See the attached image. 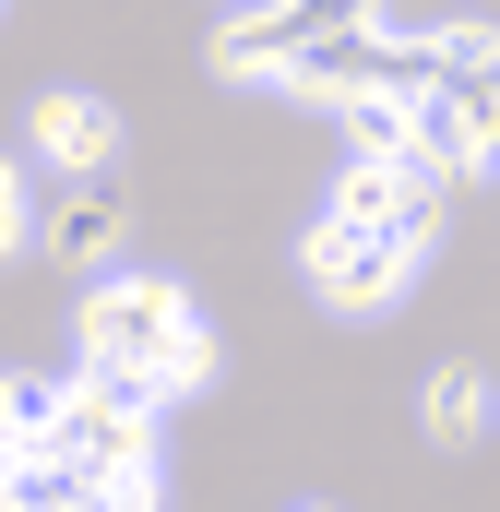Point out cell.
<instances>
[{
	"instance_id": "cell-12",
	"label": "cell",
	"mask_w": 500,
	"mask_h": 512,
	"mask_svg": "<svg viewBox=\"0 0 500 512\" xmlns=\"http://www.w3.org/2000/svg\"><path fill=\"white\" fill-rule=\"evenodd\" d=\"M334 120H346V143H358V155H417V131H405V96H393V84H370V96H346Z\"/></svg>"
},
{
	"instance_id": "cell-4",
	"label": "cell",
	"mask_w": 500,
	"mask_h": 512,
	"mask_svg": "<svg viewBox=\"0 0 500 512\" xmlns=\"http://www.w3.org/2000/svg\"><path fill=\"white\" fill-rule=\"evenodd\" d=\"M48 453H72V465H155V393L120 382V370H72L60 417H48Z\"/></svg>"
},
{
	"instance_id": "cell-16",
	"label": "cell",
	"mask_w": 500,
	"mask_h": 512,
	"mask_svg": "<svg viewBox=\"0 0 500 512\" xmlns=\"http://www.w3.org/2000/svg\"><path fill=\"white\" fill-rule=\"evenodd\" d=\"M0 512H12V489H0Z\"/></svg>"
},
{
	"instance_id": "cell-14",
	"label": "cell",
	"mask_w": 500,
	"mask_h": 512,
	"mask_svg": "<svg viewBox=\"0 0 500 512\" xmlns=\"http://www.w3.org/2000/svg\"><path fill=\"white\" fill-rule=\"evenodd\" d=\"M24 239H36V191H24V167L0 155V262L24 251Z\"/></svg>"
},
{
	"instance_id": "cell-8",
	"label": "cell",
	"mask_w": 500,
	"mask_h": 512,
	"mask_svg": "<svg viewBox=\"0 0 500 512\" xmlns=\"http://www.w3.org/2000/svg\"><path fill=\"white\" fill-rule=\"evenodd\" d=\"M489 405H500V382L477 370V358H441V370L417 382V429H429V441H477Z\"/></svg>"
},
{
	"instance_id": "cell-2",
	"label": "cell",
	"mask_w": 500,
	"mask_h": 512,
	"mask_svg": "<svg viewBox=\"0 0 500 512\" xmlns=\"http://www.w3.org/2000/svg\"><path fill=\"white\" fill-rule=\"evenodd\" d=\"M429 251H405L393 227H358V215H310V239H298V274H310V298L322 310H346V322H381L393 298H405V274Z\"/></svg>"
},
{
	"instance_id": "cell-13",
	"label": "cell",
	"mask_w": 500,
	"mask_h": 512,
	"mask_svg": "<svg viewBox=\"0 0 500 512\" xmlns=\"http://www.w3.org/2000/svg\"><path fill=\"white\" fill-rule=\"evenodd\" d=\"M72 512H167V489H155V465H84Z\"/></svg>"
},
{
	"instance_id": "cell-6",
	"label": "cell",
	"mask_w": 500,
	"mask_h": 512,
	"mask_svg": "<svg viewBox=\"0 0 500 512\" xmlns=\"http://www.w3.org/2000/svg\"><path fill=\"white\" fill-rule=\"evenodd\" d=\"M429 96L465 108V131L489 143V167H500V24H441L429 36Z\"/></svg>"
},
{
	"instance_id": "cell-11",
	"label": "cell",
	"mask_w": 500,
	"mask_h": 512,
	"mask_svg": "<svg viewBox=\"0 0 500 512\" xmlns=\"http://www.w3.org/2000/svg\"><path fill=\"white\" fill-rule=\"evenodd\" d=\"M48 417H60V382H36V370H0V465H12L24 441H48Z\"/></svg>"
},
{
	"instance_id": "cell-15",
	"label": "cell",
	"mask_w": 500,
	"mask_h": 512,
	"mask_svg": "<svg viewBox=\"0 0 500 512\" xmlns=\"http://www.w3.org/2000/svg\"><path fill=\"white\" fill-rule=\"evenodd\" d=\"M298 512H334V501H298Z\"/></svg>"
},
{
	"instance_id": "cell-17",
	"label": "cell",
	"mask_w": 500,
	"mask_h": 512,
	"mask_svg": "<svg viewBox=\"0 0 500 512\" xmlns=\"http://www.w3.org/2000/svg\"><path fill=\"white\" fill-rule=\"evenodd\" d=\"M0 12H12V0H0Z\"/></svg>"
},
{
	"instance_id": "cell-5",
	"label": "cell",
	"mask_w": 500,
	"mask_h": 512,
	"mask_svg": "<svg viewBox=\"0 0 500 512\" xmlns=\"http://www.w3.org/2000/svg\"><path fill=\"white\" fill-rule=\"evenodd\" d=\"M441 191H453V179H429L417 155H358L322 215H358V227H393L405 251H429V239H441Z\"/></svg>"
},
{
	"instance_id": "cell-18",
	"label": "cell",
	"mask_w": 500,
	"mask_h": 512,
	"mask_svg": "<svg viewBox=\"0 0 500 512\" xmlns=\"http://www.w3.org/2000/svg\"><path fill=\"white\" fill-rule=\"evenodd\" d=\"M489 417H500V405H489Z\"/></svg>"
},
{
	"instance_id": "cell-7",
	"label": "cell",
	"mask_w": 500,
	"mask_h": 512,
	"mask_svg": "<svg viewBox=\"0 0 500 512\" xmlns=\"http://www.w3.org/2000/svg\"><path fill=\"white\" fill-rule=\"evenodd\" d=\"M24 131H36V155H48V167H72V179H108V155H120V108H108V96H84V84L36 96Z\"/></svg>"
},
{
	"instance_id": "cell-3",
	"label": "cell",
	"mask_w": 500,
	"mask_h": 512,
	"mask_svg": "<svg viewBox=\"0 0 500 512\" xmlns=\"http://www.w3.org/2000/svg\"><path fill=\"white\" fill-rule=\"evenodd\" d=\"M346 24H393V0H250L215 24V84H274L298 48H322V36H346Z\"/></svg>"
},
{
	"instance_id": "cell-10",
	"label": "cell",
	"mask_w": 500,
	"mask_h": 512,
	"mask_svg": "<svg viewBox=\"0 0 500 512\" xmlns=\"http://www.w3.org/2000/svg\"><path fill=\"white\" fill-rule=\"evenodd\" d=\"M405 131H417V167H429V179H477V167H489V143L465 131V108H441L429 84L405 96Z\"/></svg>"
},
{
	"instance_id": "cell-1",
	"label": "cell",
	"mask_w": 500,
	"mask_h": 512,
	"mask_svg": "<svg viewBox=\"0 0 500 512\" xmlns=\"http://www.w3.org/2000/svg\"><path fill=\"white\" fill-rule=\"evenodd\" d=\"M84 370H120L143 382L155 405H179V393L215 382V322L191 310V286H167V274H96V298H84Z\"/></svg>"
},
{
	"instance_id": "cell-9",
	"label": "cell",
	"mask_w": 500,
	"mask_h": 512,
	"mask_svg": "<svg viewBox=\"0 0 500 512\" xmlns=\"http://www.w3.org/2000/svg\"><path fill=\"white\" fill-rule=\"evenodd\" d=\"M120 227H131V215H120V191H108V179H84V191L48 215V251L72 262V274H96V262L120 251Z\"/></svg>"
}]
</instances>
